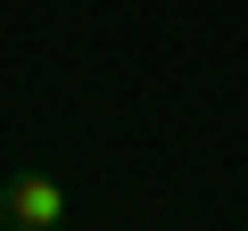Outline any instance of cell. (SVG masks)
Here are the masks:
<instances>
[{
	"instance_id": "obj_2",
	"label": "cell",
	"mask_w": 248,
	"mask_h": 231,
	"mask_svg": "<svg viewBox=\"0 0 248 231\" xmlns=\"http://www.w3.org/2000/svg\"><path fill=\"white\" fill-rule=\"evenodd\" d=\"M0 231H9V223H0Z\"/></svg>"
},
{
	"instance_id": "obj_1",
	"label": "cell",
	"mask_w": 248,
	"mask_h": 231,
	"mask_svg": "<svg viewBox=\"0 0 248 231\" xmlns=\"http://www.w3.org/2000/svg\"><path fill=\"white\" fill-rule=\"evenodd\" d=\"M0 223L9 231H66L75 223V198L50 165H9L0 173Z\"/></svg>"
}]
</instances>
